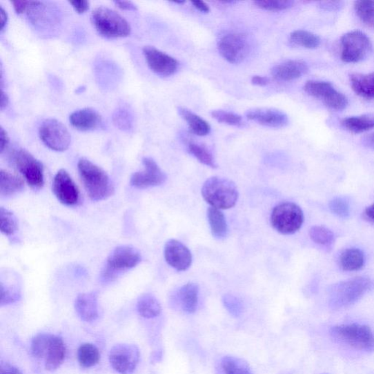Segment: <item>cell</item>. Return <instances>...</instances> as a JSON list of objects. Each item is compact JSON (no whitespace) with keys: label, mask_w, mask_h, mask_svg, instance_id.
I'll return each mask as SVG.
<instances>
[{"label":"cell","mask_w":374,"mask_h":374,"mask_svg":"<svg viewBox=\"0 0 374 374\" xmlns=\"http://www.w3.org/2000/svg\"><path fill=\"white\" fill-rule=\"evenodd\" d=\"M9 138L6 131L3 128H0V152L3 154L8 147L9 144Z\"/></svg>","instance_id":"7dc6e473"},{"label":"cell","mask_w":374,"mask_h":374,"mask_svg":"<svg viewBox=\"0 0 374 374\" xmlns=\"http://www.w3.org/2000/svg\"><path fill=\"white\" fill-rule=\"evenodd\" d=\"M224 307L235 317H239L243 311V305L239 299L233 295H226L222 299Z\"/></svg>","instance_id":"7bdbcfd3"},{"label":"cell","mask_w":374,"mask_h":374,"mask_svg":"<svg viewBox=\"0 0 374 374\" xmlns=\"http://www.w3.org/2000/svg\"><path fill=\"white\" fill-rule=\"evenodd\" d=\"M202 195L211 207L224 210L235 206L238 201L239 191L232 181L215 177L204 183Z\"/></svg>","instance_id":"3957f363"},{"label":"cell","mask_w":374,"mask_h":374,"mask_svg":"<svg viewBox=\"0 0 374 374\" xmlns=\"http://www.w3.org/2000/svg\"><path fill=\"white\" fill-rule=\"evenodd\" d=\"M143 164L145 170L132 174L130 184L139 189H146L164 184L166 174L161 170L156 161L150 157H144Z\"/></svg>","instance_id":"5bb4252c"},{"label":"cell","mask_w":374,"mask_h":374,"mask_svg":"<svg viewBox=\"0 0 374 374\" xmlns=\"http://www.w3.org/2000/svg\"><path fill=\"white\" fill-rule=\"evenodd\" d=\"M331 335L336 342L356 350L374 351V333L367 326L355 323L335 326L331 329Z\"/></svg>","instance_id":"277c9868"},{"label":"cell","mask_w":374,"mask_h":374,"mask_svg":"<svg viewBox=\"0 0 374 374\" xmlns=\"http://www.w3.org/2000/svg\"><path fill=\"white\" fill-rule=\"evenodd\" d=\"M139 360V348L134 344H117L110 351V364L121 374H132L138 366Z\"/></svg>","instance_id":"4fadbf2b"},{"label":"cell","mask_w":374,"mask_h":374,"mask_svg":"<svg viewBox=\"0 0 374 374\" xmlns=\"http://www.w3.org/2000/svg\"><path fill=\"white\" fill-rule=\"evenodd\" d=\"M291 43L297 46L308 49H315L320 46V37L306 30H295L290 35Z\"/></svg>","instance_id":"d6a6232c"},{"label":"cell","mask_w":374,"mask_h":374,"mask_svg":"<svg viewBox=\"0 0 374 374\" xmlns=\"http://www.w3.org/2000/svg\"><path fill=\"white\" fill-rule=\"evenodd\" d=\"M178 112L181 118L188 124L190 129L194 134L198 136H206L210 133V124L201 117L184 107H179Z\"/></svg>","instance_id":"484cf974"},{"label":"cell","mask_w":374,"mask_h":374,"mask_svg":"<svg viewBox=\"0 0 374 374\" xmlns=\"http://www.w3.org/2000/svg\"><path fill=\"white\" fill-rule=\"evenodd\" d=\"M52 336L53 335L49 333H40L35 336L31 344V351L34 357L44 358Z\"/></svg>","instance_id":"f35d334b"},{"label":"cell","mask_w":374,"mask_h":374,"mask_svg":"<svg viewBox=\"0 0 374 374\" xmlns=\"http://www.w3.org/2000/svg\"><path fill=\"white\" fill-rule=\"evenodd\" d=\"M354 8L359 19L366 27L374 28V1L369 0H360L355 1Z\"/></svg>","instance_id":"836d02e7"},{"label":"cell","mask_w":374,"mask_h":374,"mask_svg":"<svg viewBox=\"0 0 374 374\" xmlns=\"http://www.w3.org/2000/svg\"><path fill=\"white\" fill-rule=\"evenodd\" d=\"M75 308L82 320L87 322L96 320L99 316L97 293L79 295L75 302Z\"/></svg>","instance_id":"44dd1931"},{"label":"cell","mask_w":374,"mask_h":374,"mask_svg":"<svg viewBox=\"0 0 374 374\" xmlns=\"http://www.w3.org/2000/svg\"><path fill=\"white\" fill-rule=\"evenodd\" d=\"M341 124L345 130L353 133L365 132L374 128V115L344 118L342 120Z\"/></svg>","instance_id":"4316f807"},{"label":"cell","mask_w":374,"mask_h":374,"mask_svg":"<svg viewBox=\"0 0 374 374\" xmlns=\"http://www.w3.org/2000/svg\"><path fill=\"white\" fill-rule=\"evenodd\" d=\"M43 143L52 150L64 152L71 143V135L63 124L55 119L43 121L39 128Z\"/></svg>","instance_id":"8fae6325"},{"label":"cell","mask_w":374,"mask_h":374,"mask_svg":"<svg viewBox=\"0 0 374 374\" xmlns=\"http://www.w3.org/2000/svg\"><path fill=\"white\" fill-rule=\"evenodd\" d=\"M177 300L184 311L193 314L198 304L199 288L195 283H188L182 286L177 293Z\"/></svg>","instance_id":"603a6c76"},{"label":"cell","mask_w":374,"mask_h":374,"mask_svg":"<svg viewBox=\"0 0 374 374\" xmlns=\"http://www.w3.org/2000/svg\"><path fill=\"white\" fill-rule=\"evenodd\" d=\"M115 3L121 9L126 10H137L138 7L131 1H115Z\"/></svg>","instance_id":"f907efd6"},{"label":"cell","mask_w":374,"mask_h":374,"mask_svg":"<svg viewBox=\"0 0 374 374\" xmlns=\"http://www.w3.org/2000/svg\"><path fill=\"white\" fill-rule=\"evenodd\" d=\"M220 374H253L244 360L239 357L227 356L219 364Z\"/></svg>","instance_id":"4dcf8cb0"},{"label":"cell","mask_w":374,"mask_h":374,"mask_svg":"<svg viewBox=\"0 0 374 374\" xmlns=\"http://www.w3.org/2000/svg\"><path fill=\"white\" fill-rule=\"evenodd\" d=\"M0 374H22L21 372L16 367L10 364H2L0 367Z\"/></svg>","instance_id":"681fc988"},{"label":"cell","mask_w":374,"mask_h":374,"mask_svg":"<svg viewBox=\"0 0 374 374\" xmlns=\"http://www.w3.org/2000/svg\"><path fill=\"white\" fill-rule=\"evenodd\" d=\"M0 17H1V23H0V30L3 31L8 22V14L3 6L0 7Z\"/></svg>","instance_id":"db71d44e"},{"label":"cell","mask_w":374,"mask_h":374,"mask_svg":"<svg viewBox=\"0 0 374 374\" xmlns=\"http://www.w3.org/2000/svg\"><path fill=\"white\" fill-rule=\"evenodd\" d=\"M308 70V65L302 60H288L274 66L271 74L280 81H291L301 78Z\"/></svg>","instance_id":"d6986e66"},{"label":"cell","mask_w":374,"mask_h":374,"mask_svg":"<svg viewBox=\"0 0 374 374\" xmlns=\"http://www.w3.org/2000/svg\"><path fill=\"white\" fill-rule=\"evenodd\" d=\"M12 163L33 190H40L44 185V169L39 160L30 152L20 148L12 152Z\"/></svg>","instance_id":"ba28073f"},{"label":"cell","mask_w":374,"mask_h":374,"mask_svg":"<svg viewBox=\"0 0 374 374\" xmlns=\"http://www.w3.org/2000/svg\"><path fill=\"white\" fill-rule=\"evenodd\" d=\"M304 215L302 209L293 203H283L272 210L271 226L283 235H292L303 226Z\"/></svg>","instance_id":"52a82bcc"},{"label":"cell","mask_w":374,"mask_h":374,"mask_svg":"<svg viewBox=\"0 0 374 374\" xmlns=\"http://www.w3.org/2000/svg\"><path fill=\"white\" fill-rule=\"evenodd\" d=\"M189 152L193 155L199 161L206 166L212 168H217V165L213 155L208 149L201 145L190 144L188 146Z\"/></svg>","instance_id":"d590c367"},{"label":"cell","mask_w":374,"mask_h":374,"mask_svg":"<svg viewBox=\"0 0 374 374\" xmlns=\"http://www.w3.org/2000/svg\"><path fill=\"white\" fill-rule=\"evenodd\" d=\"M78 360L81 367L89 368L95 366L101 359L97 347L90 343H85L78 350Z\"/></svg>","instance_id":"1f68e13d"},{"label":"cell","mask_w":374,"mask_h":374,"mask_svg":"<svg viewBox=\"0 0 374 374\" xmlns=\"http://www.w3.org/2000/svg\"><path fill=\"white\" fill-rule=\"evenodd\" d=\"M252 83L255 86H265L269 83V79L264 77L255 76L252 78Z\"/></svg>","instance_id":"816d5d0a"},{"label":"cell","mask_w":374,"mask_h":374,"mask_svg":"<svg viewBox=\"0 0 374 374\" xmlns=\"http://www.w3.org/2000/svg\"><path fill=\"white\" fill-rule=\"evenodd\" d=\"M246 116L249 120L271 128H282L288 126L289 123L288 115L275 108H253L248 110Z\"/></svg>","instance_id":"e0dca14e"},{"label":"cell","mask_w":374,"mask_h":374,"mask_svg":"<svg viewBox=\"0 0 374 374\" xmlns=\"http://www.w3.org/2000/svg\"><path fill=\"white\" fill-rule=\"evenodd\" d=\"M342 60L346 63H357L366 59L372 51L369 37L363 32H347L341 39Z\"/></svg>","instance_id":"9c48e42d"},{"label":"cell","mask_w":374,"mask_h":374,"mask_svg":"<svg viewBox=\"0 0 374 374\" xmlns=\"http://www.w3.org/2000/svg\"><path fill=\"white\" fill-rule=\"evenodd\" d=\"M139 314L147 319H152L159 316L161 308L157 299L152 294L141 295L137 304Z\"/></svg>","instance_id":"f546056e"},{"label":"cell","mask_w":374,"mask_h":374,"mask_svg":"<svg viewBox=\"0 0 374 374\" xmlns=\"http://www.w3.org/2000/svg\"><path fill=\"white\" fill-rule=\"evenodd\" d=\"M70 4L72 5L73 8L76 10L79 14H83L89 9L90 3L88 1H84V0H80V1H70Z\"/></svg>","instance_id":"bcb514c9"},{"label":"cell","mask_w":374,"mask_h":374,"mask_svg":"<svg viewBox=\"0 0 374 374\" xmlns=\"http://www.w3.org/2000/svg\"><path fill=\"white\" fill-rule=\"evenodd\" d=\"M329 207L332 213L339 217L345 219L350 216V206L342 198L336 197L332 199Z\"/></svg>","instance_id":"ee69618b"},{"label":"cell","mask_w":374,"mask_h":374,"mask_svg":"<svg viewBox=\"0 0 374 374\" xmlns=\"http://www.w3.org/2000/svg\"><path fill=\"white\" fill-rule=\"evenodd\" d=\"M66 356V347L63 339L58 335L52 336L44 357L48 371H54L63 364Z\"/></svg>","instance_id":"7402d4cb"},{"label":"cell","mask_w":374,"mask_h":374,"mask_svg":"<svg viewBox=\"0 0 374 374\" xmlns=\"http://www.w3.org/2000/svg\"><path fill=\"white\" fill-rule=\"evenodd\" d=\"M164 254L168 265L179 271L186 270L192 265L190 249L177 240L171 239L166 243Z\"/></svg>","instance_id":"ac0fdd59"},{"label":"cell","mask_w":374,"mask_h":374,"mask_svg":"<svg viewBox=\"0 0 374 374\" xmlns=\"http://www.w3.org/2000/svg\"><path fill=\"white\" fill-rule=\"evenodd\" d=\"M174 3H175L177 4H184V3H185V1H177V2H174Z\"/></svg>","instance_id":"680465c9"},{"label":"cell","mask_w":374,"mask_h":374,"mask_svg":"<svg viewBox=\"0 0 374 374\" xmlns=\"http://www.w3.org/2000/svg\"><path fill=\"white\" fill-rule=\"evenodd\" d=\"M341 268L346 271H356L362 268L365 263V257L359 248H351L344 250L339 259Z\"/></svg>","instance_id":"f1b7e54d"},{"label":"cell","mask_w":374,"mask_h":374,"mask_svg":"<svg viewBox=\"0 0 374 374\" xmlns=\"http://www.w3.org/2000/svg\"><path fill=\"white\" fill-rule=\"evenodd\" d=\"M52 190L58 201L62 204L73 206L79 203L80 193L78 186L66 170L61 169L56 174Z\"/></svg>","instance_id":"2e32d148"},{"label":"cell","mask_w":374,"mask_h":374,"mask_svg":"<svg viewBox=\"0 0 374 374\" xmlns=\"http://www.w3.org/2000/svg\"><path fill=\"white\" fill-rule=\"evenodd\" d=\"M78 170L84 188L94 201H101L113 195L115 188L108 174L89 159L81 158Z\"/></svg>","instance_id":"6da1fadb"},{"label":"cell","mask_w":374,"mask_h":374,"mask_svg":"<svg viewBox=\"0 0 374 374\" xmlns=\"http://www.w3.org/2000/svg\"><path fill=\"white\" fill-rule=\"evenodd\" d=\"M23 188L24 182L21 178L8 170H0V195L2 197L14 196Z\"/></svg>","instance_id":"d4e9b609"},{"label":"cell","mask_w":374,"mask_h":374,"mask_svg":"<svg viewBox=\"0 0 374 374\" xmlns=\"http://www.w3.org/2000/svg\"><path fill=\"white\" fill-rule=\"evenodd\" d=\"M21 297L19 289L14 285L0 283V306H7L17 302Z\"/></svg>","instance_id":"74e56055"},{"label":"cell","mask_w":374,"mask_h":374,"mask_svg":"<svg viewBox=\"0 0 374 374\" xmlns=\"http://www.w3.org/2000/svg\"><path fill=\"white\" fill-rule=\"evenodd\" d=\"M373 288L368 277H356L335 284L329 291V305L333 309H340L357 302Z\"/></svg>","instance_id":"7a4b0ae2"},{"label":"cell","mask_w":374,"mask_h":374,"mask_svg":"<svg viewBox=\"0 0 374 374\" xmlns=\"http://www.w3.org/2000/svg\"><path fill=\"white\" fill-rule=\"evenodd\" d=\"M30 1H12V4L18 14H21L24 11L28 10Z\"/></svg>","instance_id":"c3c4849f"},{"label":"cell","mask_w":374,"mask_h":374,"mask_svg":"<svg viewBox=\"0 0 374 374\" xmlns=\"http://www.w3.org/2000/svg\"><path fill=\"white\" fill-rule=\"evenodd\" d=\"M8 103H9L8 97L7 94H6V92H3V90H2V94H1V110H3L4 108H6L7 107V106L8 105Z\"/></svg>","instance_id":"6f0895ef"},{"label":"cell","mask_w":374,"mask_h":374,"mask_svg":"<svg viewBox=\"0 0 374 374\" xmlns=\"http://www.w3.org/2000/svg\"><path fill=\"white\" fill-rule=\"evenodd\" d=\"M192 3L199 11L205 12V14H207V12L210 11L208 6L203 1H196L195 0V1H193Z\"/></svg>","instance_id":"f5cc1de1"},{"label":"cell","mask_w":374,"mask_h":374,"mask_svg":"<svg viewBox=\"0 0 374 374\" xmlns=\"http://www.w3.org/2000/svg\"><path fill=\"white\" fill-rule=\"evenodd\" d=\"M92 21L98 32L107 37H127L131 32L128 21L107 7L96 8L92 14Z\"/></svg>","instance_id":"5b68a950"},{"label":"cell","mask_w":374,"mask_h":374,"mask_svg":"<svg viewBox=\"0 0 374 374\" xmlns=\"http://www.w3.org/2000/svg\"><path fill=\"white\" fill-rule=\"evenodd\" d=\"M217 48L224 59L231 64H239L247 57L250 46L245 35L230 32L220 37Z\"/></svg>","instance_id":"30bf717a"},{"label":"cell","mask_w":374,"mask_h":374,"mask_svg":"<svg viewBox=\"0 0 374 374\" xmlns=\"http://www.w3.org/2000/svg\"><path fill=\"white\" fill-rule=\"evenodd\" d=\"M364 144L368 148L374 149V133L365 137Z\"/></svg>","instance_id":"11a10c76"},{"label":"cell","mask_w":374,"mask_h":374,"mask_svg":"<svg viewBox=\"0 0 374 374\" xmlns=\"http://www.w3.org/2000/svg\"><path fill=\"white\" fill-rule=\"evenodd\" d=\"M320 8L325 10H338L343 7L341 1H326L320 3Z\"/></svg>","instance_id":"f6af8a7d"},{"label":"cell","mask_w":374,"mask_h":374,"mask_svg":"<svg viewBox=\"0 0 374 374\" xmlns=\"http://www.w3.org/2000/svg\"><path fill=\"white\" fill-rule=\"evenodd\" d=\"M141 261L140 253L130 246H121L115 249L108 257L101 274L104 283L114 281L118 274L138 266Z\"/></svg>","instance_id":"8992f818"},{"label":"cell","mask_w":374,"mask_h":374,"mask_svg":"<svg viewBox=\"0 0 374 374\" xmlns=\"http://www.w3.org/2000/svg\"><path fill=\"white\" fill-rule=\"evenodd\" d=\"M143 51L149 68L159 76L168 77L177 72L179 63L175 58L153 46H145Z\"/></svg>","instance_id":"9a60e30c"},{"label":"cell","mask_w":374,"mask_h":374,"mask_svg":"<svg viewBox=\"0 0 374 374\" xmlns=\"http://www.w3.org/2000/svg\"><path fill=\"white\" fill-rule=\"evenodd\" d=\"M254 3L259 8L270 11H280L291 8L294 3L289 0H258Z\"/></svg>","instance_id":"b9f144b4"},{"label":"cell","mask_w":374,"mask_h":374,"mask_svg":"<svg viewBox=\"0 0 374 374\" xmlns=\"http://www.w3.org/2000/svg\"><path fill=\"white\" fill-rule=\"evenodd\" d=\"M208 219L212 235L217 239L226 238L228 233V227L226 217L222 210L213 207L208 210Z\"/></svg>","instance_id":"83f0119b"},{"label":"cell","mask_w":374,"mask_h":374,"mask_svg":"<svg viewBox=\"0 0 374 374\" xmlns=\"http://www.w3.org/2000/svg\"><path fill=\"white\" fill-rule=\"evenodd\" d=\"M304 89L308 95L320 99L332 110H342L348 106L347 97L336 90L329 82L308 81L304 85Z\"/></svg>","instance_id":"7c38bea8"},{"label":"cell","mask_w":374,"mask_h":374,"mask_svg":"<svg viewBox=\"0 0 374 374\" xmlns=\"http://www.w3.org/2000/svg\"><path fill=\"white\" fill-rule=\"evenodd\" d=\"M309 235L311 240L321 246H331L335 239L333 232L323 226H314L311 228L309 230Z\"/></svg>","instance_id":"8d00e7d4"},{"label":"cell","mask_w":374,"mask_h":374,"mask_svg":"<svg viewBox=\"0 0 374 374\" xmlns=\"http://www.w3.org/2000/svg\"><path fill=\"white\" fill-rule=\"evenodd\" d=\"M72 126L77 130L88 131L102 126L103 120L98 112L92 108H83L73 112L70 116Z\"/></svg>","instance_id":"ffe728a7"},{"label":"cell","mask_w":374,"mask_h":374,"mask_svg":"<svg viewBox=\"0 0 374 374\" xmlns=\"http://www.w3.org/2000/svg\"><path fill=\"white\" fill-rule=\"evenodd\" d=\"M365 215L368 219L374 222V204L366 208Z\"/></svg>","instance_id":"9f6ffc18"},{"label":"cell","mask_w":374,"mask_h":374,"mask_svg":"<svg viewBox=\"0 0 374 374\" xmlns=\"http://www.w3.org/2000/svg\"><path fill=\"white\" fill-rule=\"evenodd\" d=\"M211 116L219 123L226 124L228 126L241 127L243 124L242 117L237 114L223 110L211 111Z\"/></svg>","instance_id":"60d3db41"},{"label":"cell","mask_w":374,"mask_h":374,"mask_svg":"<svg viewBox=\"0 0 374 374\" xmlns=\"http://www.w3.org/2000/svg\"><path fill=\"white\" fill-rule=\"evenodd\" d=\"M18 229L17 219L14 214L3 207L0 208V230L7 236L14 235Z\"/></svg>","instance_id":"e575fe53"},{"label":"cell","mask_w":374,"mask_h":374,"mask_svg":"<svg viewBox=\"0 0 374 374\" xmlns=\"http://www.w3.org/2000/svg\"><path fill=\"white\" fill-rule=\"evenodd\" d=\"M351 83L356 95L366 99H374V72L368 74H353Z\"/></svg>","instance_id":"cb8c5ba5"},{"label":"cell","mask_w":374,"mask_h":374,"mask_svg":"<svg viewBox=\"0 0 374 374\" xmlns=\"http://www.w3.org/2000/svg\"><path fill=\"white\" fill-rule=\"evenodd\" d=\"M113 120L116 126L121 130H132L134 119L131 112L126 108H118L114 114Z\"/></svg>","instance_id":"ab89813d"}]
</instances>
